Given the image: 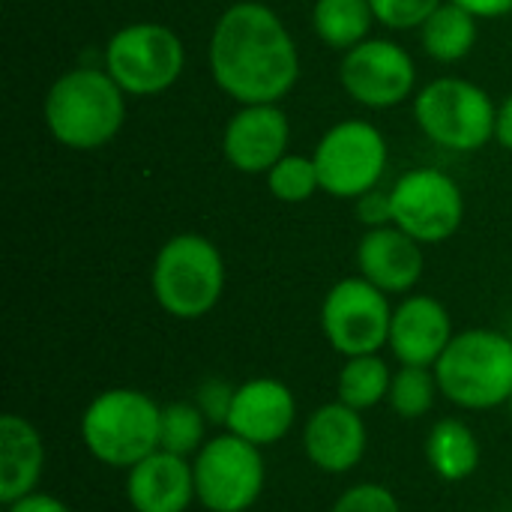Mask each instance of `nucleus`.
I'll return each mask as SVG.
<instances>
[{"label":"nucleus","mask_w":512,"mask_h":512,"mask_svg":"<svg viewBox=\"0 0 512 512\" xmlns=\"http://www.w3.org/2000/svg\"><path fill=\"white\" fill-rule=\"evenodd\" d=\"M207 63L237 105L282 102L300 78V51L285 21L258 0L231 3L213 24Z\"/></svg>","instance_id":"1"},{"label":"nucleus","mask_w":512,"mask_h":512,"mask_svg":"<svg viewBox=\"0 0 512 512\" xmlns=\"http://www.w3.org/2000/svg\"><path fill=\"white\" fill-rule=\"evenodd\" d=\"M42 117L57 144L81 153L99 150L123 129L126 93L105 66H75L48 87Z\"/></svg>","instance_id":"2"},{"label":"nucleus","mask_w":512,"mask_h":512,"mask_svg":"<svg viewBox=\"0 0 512 512\" xmlns=\"http://www.w3.org/2000/svg\"><path fill=\"white\" fill-rule=\"evenodd\" d=\"M150 288L165 315L177 321L204 318L225 294V258L204 234H174L153 258Z\"/></svg>","instance_id":"3"},{"label":"nucleus","mask_w":512,"mask_h":512,"mask_svg":"<svg viewBox=\"0 0 512 512\" xmlns=\"http://www.w3.org/2000/svg\"><path fill=\"white\" fill-rule=\"evenodd\" d=\"M159 417L162 405L144 390H102L81 414L84 450L108 468L129 471L159 450Z\"/></svg>","instance_id":"4"},{"label":"nucleus","mask_w":512,"mask_h":512,"mask_svg":"<svg viewBox=\"0 0 512 512\" xmlns=\"http://www.w3.org/2000/svg\"><path fill=\"white\" fill-rule=\"evenodd\" d=\"M441 396L465 411H492L512 399V339L474 327L453 336L435 363Z\"/></svg>","instance_id":"5"},{"label":"nucleus","mask_w":512,"mask_h":512,"mask_svg":"<svg viewBox=\"0 0 512 512\" xmlns=\"http://www.w3.org/2000/svg\"><path fill=\"white\" fill-rule=\"evenodd\" d=\"M498 105L468 78H435L414 96V120L423 135L453 153H474L495 138Z\"/></svg>","instance_id":"6"},{"label":"nucleus","mask_w":512,"mask_h":512,"mask_svg":"<svg viewBox=\"0 0 512 512\" xmlns=\"http://www.w3.org/2000/svg\"><path fill=\"white\" fill-rule=\"evenodd\" d=\"M183 66V39L159 21L126 24L105 45V69L126 96H159L171 90Z\"/></svg>","instance_id":"7"},{"label":"nucleus","mask_w":512,"mask_h":512,"mask_svg":"<svg viewBox=\"0 0 512 512\" xmlns=\"http://www.w3.org/2000/svg\"><path fill=\"white\" fill-rule=\"evenodd\" d=\"M312 159L321 177V192L357 201L360 195L378 189L390 150L384 132L375 123L351 117L339 120L321 135Z\"/></svg>","instance_id":"8"},{"label":"nucleus","mask_w":512,"mask_h":512,"mask_svg":"<svg viewBox=\"0 0 512 512\" xmlns=\"http://www.w3.org/2000/svg\"><path fill=\"white\" fill-rule=\"evenodd\" d=\"M192 471L198 504L207 512L252 510L267 483L261 447L234 432L210 438L192 459Z\"/></svg>","instance_id":"9"},{"label":"nucleus","mask_w":512,"mask_h":512,"mask_svg":"<svg viewBox=\"0 0 512 512\" xmlns=\"http://www.w3.org/2000/svg\"><path fill=\"white\" fill-rule=\"evenodd\" d=\"M393 306L390 294L366 282L360 273L339 279L321 303V330L342 357L381 354L390 342Z\"/></svg>","instance_id":"10"},{"label":"nucleus","mask_w":512,"mask_h":512,"mask_svg":"<svg viewBox=\"0 0 512 512\" xmlns=\"http://www.w3.org/2000/svg\"><path fill=\"white\" fill-rule=\"evenodd\" d=\"M390 207L393 225L423 246L450 240L465 219V195L459 183L438 168H414L402 174L390 189Z\"/></svg>","instance_id":"11"},{"label":"nucleus","mask_w":512,"mask_h":512,"mask_svg":"<svg viewBox=\"0 0 512 512\" xmlns=\"http://www.w3.org/2000/svg\"><path fill=\"white\" fill-rule=\"evenodd\" d=\"M339 81L354 102L372 111H384L414 96L417 66L399 42L369 36L342 54Z\"/></svg>","instance_id":"12"},{"label":"nucleus","mask_w":512,"mask_h":512,"mask_svg":"<svg viewBox=\"0 0 512 512\" xmlns=\"http://www.w3.org/2000/svg\"><path fill=\"white\" fill-rule=\"evenodd\" d=\"M291 141V123L279 102L240 105L222 132L225 162L240 174H267Z\"/></svg>","instance_id":"13"},{"label":"nucleus","mask_w":512,"mask_h":512,"mask_svg":"<svg viewBox=\"0 0 512 512\" xmlns=\"http://www.w3.org/2000/svg\"><path fill=\"white\" fill-rule=\"evenodd\" d=\"M453 318L447 306L432 294H408L393 309L390 342L387 348L399 360V366H429L441 360L447 345L453 342Z\"/></svg>","instance_id":"14"},{"label":"nucleus","mask_w":512,"mask_h":512,"mask_svg":"<svg viewBox=\"0 0 512 512\" xmlns=\"http://www.w3.org/2000/svg\"><path fill=\"white\" fill-rule=\"evenodd\" d=\"M297 423L294 390L279 378H252L237 387L225 432L240 435L255 447L279 444Z\"/></svg>","instance_id":"15"},{"label":"nucleus","mask_w":512,"mask_h":512,"mask_svg":"<svg viewBox=\"0 0 512 512\" xmlns=\"http://www.w3.org/2000/svg\"><path fill=\"white\" fill-rule=\"evenodd\" d=\"M369 447V432L363 414L345 402H327L312 411L303 426V453L324 474L354 471Z\"/></svg>","instance_id":"16"},{"label":"nucleus","mask_w":512,"mask_h":512,"mask_svg":"<svg viewBox=\"0 0 512 512\" xmlns=\"http://www.w3.org/2000/svg\"><path fill=\"white\" fill-rule=\"evenodd\" d=\"M423 243L396 225L369 228L357 243V270L384 294H411L423 279Z\"/></svg>","instance_id":"17"},{"label":"nucleus","mask_w":512,"mask_h":512,"mask_svg":"<svg viewBox=\"0 0 512 512\" xmlns=\"http://www.w3.org/2000/svg\"><path fill=\"white\" fill-rule=\"evenodd\" d=\"M126 498L135 512H189L198 501L192 459L156 450L126 471Z\"/></svg>","instance_id":"18"},{"label":"nucleus","mask_w":512,"mask_h":512,"mask_svg":"<svg viewBox=\"0 0 512 512\" xmlns=\"http://www.w3.org/2000/svg\"><path fill=\"white\" fill-rule=\"evenodd\" d=\"M45 471V444L39 429L18 414L0 420V504L39 492Z\"/></svg>","instance_id":"19"},{"label":"nucleus","mask_w":512,"mask_h":512,"mask_svg":"<svg viewBox=\"0 0 512 512\" xmlns=\"http://www.w3.org/2000/svg\"><path fill=\"white\" fill-rule=\"evenodd\" d=\"M480 438L465 420L447 417L432 426L426 435V462L435 477L444 483H465L480 468Z\"/></svg>","instance_id":"20"},{"label":"nucleus","mask_w":512,"mask_h":512,"mask_svg":"<svg viewBox=\"0 0 512 512\" xmlns=\"http://www.w3.org/2000/svg\"><path fill=\"white\" fill-rule=\"evenodd\" d=\"M480 18L471 15L468 9H462L459 3H450L444 0L432 15L429 21L420 27V42H423V51L438 60V63H459L465 60L474 45H477V36H480Z\"/></svg>","instance_id":"21"},{"label":"nucleus","mask_w":512,"mask_h":512,"mask_svg":"<svg viewBox=\"0 0 512 512\" xmlns=\"http://www.w3.org/2000/svg\"><path fill=\"white\" fill-rule=\"evenodd\" d=\"M375 9L369 0H315L312 3V27L327 48L348 51L369 39L375 24Z\"/></svg>","instance_id":"22"},{"label":"nucleus","mask_w":512,"mask_h":512,"mask_svg":"<svg viewBox=\"0 0 512 512\" xmlns=\"http://www.w3.org/2000/svg\"><path fill=\"white\" fill-rule=\"evenodd\" d=\"M390 381H393V372L381 354L345 357L339 378H336V399L363 414V411L387 402Z\"/></svg>","instance_id":"23"},{"label":"nucleus","mask_w":512,"mask_h":512,"mask_svg":"<svg viewBox=\"0 0 512 512\" xmlns=\"http://www.w3.org/2000/svg\"><path fill=\"white\" fill-rule=\"evenodd\" d=\"M207 417L195 402H168L159 417V450H168L183 459H195L207 438Z\"/></svg>","instance_id":"24"},{"label":"nucleus","mask_w":512,"mask_h":512,"mask_svg":"<svg viewBox=\"0 0 512 512\" xmlns=\"http://www.w3.org/2000/svg\"><path fill=\"white\" fill-rule=\"evenodd\" d=\"M438 396H441V387H438L435 369H429V366H399L393 372V381H390L387 405L402 420H423L435 408Z\"/></svg>","instance_id":"25"},{"label":"nucleus","mask_w":512,"mask_h":512,"mask_svg":"<svg viewBox=\"0 0 512 512\" xmlns=\"http://www.w3.org/2000/svg\"><path fill=\"white\" fill-rule=\"evenodd\" d=\"M267 189L282 204H303L315 192H321V177L312 156L303 153H285L267 174Z\"/></svg>","instance_id":"26"},{"label":"nucleus","mask_w":512,"mask_h":512,"mask_svg":"<svg viewBox=\"0 0 512 512\" xmlns=\"http://www.w3.org/2000/svg\"><path fill=\"white\" fill-rule=\"evenodd\" d=\"M375 18L390 30H420L444 0H369Z\"/></svg>","instance_id":"27"},{"label":"nucleus","mask_w":512,"mask_h":512,"mask_svg":"<svg viewBox=\"0 0 512 512\" xmlns=\"http://www.w3.org/2000/svg\"><path fill=\"white\" fill-rule=\"evenodd\" d=\"M330 512H402L399 498L381 483H357L345 489Z\"/></svg>","instance_id":"28"},{"label":"nucleus","mask_w":512,"mask_h":512,"mask_svg":"<svg viewBox=\"0 0 512 512\" xmlns=\"http://www.w3.org/2000/svg\"><path fill=\"white\" fill-rule=\"evenodd\" d=\"M234 393H237V387H231L228 381H222V378H207V381H201L198 390H195V405L201 408V414H204L210 423L225 426V423H228V414H231V405H234Z\"/></svg>","instance_id":"29"},{"label":"nucleus","mask_w":512,"mask_h":512,"mask_svg":"<svg viewBox=\"0 0 512 512\" xmlns=\"http://www.w3.org/2000/svg\"><path fill=\"white\" fill-rule=\"evenodd\" d=\"M357 219L366 222L369 228L393 225V207H390V192H366L357 198Z\"/></svg>","instance_id":"30"},{"label":"nucleus","mask_w":512,"mask_h":512,"mask_svg":"<svg viewBox=\"0 0 512 512\" xmlns=\"http://www.w3.org/2000/svg\"><path fill=\"white\" fill-rule=\"evenodd\" d=\"M3 512H72L60 498L48 492H33L27 498H18L12 504H3Z\"/></svg>","instance_id":"31"},{"label":"nucleus","mask_w":512,"mask_h":512,"mask_svg":"<svg viewBox=\"0 0 512 512\" xmlns=\"http://www.w3.org/2000/svg\"><path fill=\"white\" fill-rule=\"evenodd\" d=\"M450 3H459L477 18H501L512 12V0H450Z\"/></svg>","instance_id":"32"},{"label":"nucleus","mask_w":512,"mask_h":512,"mask_svg":"<svg viewBox=\"0 0 512 512\" xmlns=\"http://www.w3.org/2000/svg\"><path fill=\"white\" fill-rule=\"evenodd\" d=\"M495 141L512 150V93L498 105V117H495Z\"/></svg>","instance_id":"33"},{"label":"nucleus","mask_w":512,"mask_h":512,"mask_svg":"<svg viewBox=\"0 0 512 512\" xmlns=\"http://www.w3.org/2000/svg\"><path fill=\"white\" fill-rule=\"evenodd\" d=\"M507 408H510V417H512V399H510V405H507Z\"/></svg>","instance_id":"34"}]
</instances>
